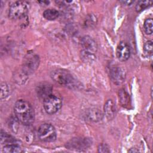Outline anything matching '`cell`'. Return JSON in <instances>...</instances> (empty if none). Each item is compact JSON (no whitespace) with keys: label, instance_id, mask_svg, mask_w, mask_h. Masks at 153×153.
Masks as SVG:
<instances>
[{"label":"cell","instance_id":"5b68a950","mask_svg":"<svg viewBox=\"0 0 153 153\" xmlns=\"http://www.w3.org/2000/svg\"><path fill=\"white\" fill-rule=\"evenodd\" d=\"M51 78L57 83L61 85H69L73 83L74 79L72 75L66 71L57 69L51 72Z\"/></svg>","mask_w":153,"mask_h":153},{"label":"cell","instance_id":"52a82bcc","mask_svg":"<svg viewBox=\"0 0 153 153\" xmlns=\"http://www.w3.org/2000/svg\"><path fill=\"white\" fill-rule=\"evenodd\" d=\"M116 54L119 60L124 62L128 60L130 56V49L128 45L124 41L120 42L117 46Z\"/></svg>","mask_w":153,"mask_h":153},{"label":"cell","instance_id":"6da1fadb","mask_svg":"<svg viewBox=\"0 0 153 153\" xmlns=\"http://www.w3.org/2000/svg\"><path fill=\"white\" fill-rule=\"evenodd\" d=\"M14 111L16 118L22 124L30 125L33 122L34 111L28 102L24 100H17L15 103Z\"/></svg>","mask_w":153,"mask_h":153},{"label":"cell","instance_id":"44dd1931","mask_svg":"<svg viewBox=\"0 0 153 153\" xmlns=\"http://www.w3.org/2000/svg\"><path fill=\"white\" fill-rule=\"evenodd\" d=\"M108 146L106 144H101L98 147V152H109Z\"/></svg>","mask_w":153,"mask_h":153},{"label":"cell","instance_id":"8fae6325","mask_svg":"<svg viewBox=\"0 0 153 153\" xmlns=\"http://www.w3.org/2000/svg\"><path fill=\"white\" fill-rule=\"evenodd\" d=\"M111 74L112 78L115 83L120 84L125 78V75L123 71L118 68H114L111 71Z\"/></svg>","mask_w":153,"mask_h":153},{"label":"cell","instance_id":"3957f363","mask_svg":"<svg viewBox=\"0 0 153 153\" xmlns=\"http://www.w3.org/2000/svg\"><path fill=\"white\" fill-rule=\"evenodd\" d=\"M38 134L39 139L44 142H53L56 139L55 128L50 124L44 123L40 126Z\"/></svg>","mask_w":153,"mask_h":153},{"label":"cell","instance_id":"d6986e66","mask_svg":"<svg viewBox=\"0 0 153 153\" xmlns=\"http://www.w3.org/2000/svg\"><path fill=\"white\" fill-rule=\"evenodd\" d=\"M120 102L123 106H127L129 103V99H128V94L126 91H121L120 94Z\"/></svg>","mask_w":153,"mask_h":153},{"label":"cell","instance_id":"7c38bea8","mask_svg":"<svg viewBox=\"0 0 153 153\" xmlns=\"http://www.w3.org/2000/svg\"><path fill=\"white\" fill-rule=\"evenodd\" d=\"M59 16V13L57 10L54 8L46 10L43 13V16L45 19L48 20H53L57 19Z\"/></svg>","mask_w":153,"mask_h":153},{"label":"cell","instance_id":"e0dca14e","mask_svg":"<svg viewBox=\"0 0 153 153\" xmlns=\"http://www.w3.org/2000/svg\"><path fill=\"white\" fill-rule=\"evenodd\" d=\"M152 24L153 20L151 18L147 19L144 22V29L146 34L151 35L152 33Z\"/></svg>","mask_w":153,"mask_h":153},{"label":"cell","instance_id":"ffe728a7","mask_svg":"<svg viewBox=\"0 0 153 153\" xmlns=\"http://www.w3.org/2000/svg\"><path fill=\"white\" fill-rule=\"evenodd\" d=\"M143 50L146 54L149 56L152 55L153 53V45H152V42L151 41H147L143 46Z\"/></svg>","mask_w":153,"mask_h":153},{"label":"cell","instance_id":"7402d4cb","mask_svg":"<svg viewBox=\"0 0 153 153\" xmlns=\"http://www.w3.org/2000/svg\"><path fill=\"white\" fill-rule=\"evenodd\" d=\"M124 4L126 5H131L134 2V1H121Z\"/></svg>","mask_w":153,"mask_h":153},{"label":"cell","instance_id":"7a4b0ae2","mask_svg":"<svg viewBox=\"0 0 153 153\" xmlns=\"http://www.w3.org/2000/svg\"><path fill=\"white\" fill-rule=\"evenodd\" d=\"M29 8V3L27 1H16L13 3L9 8V17L14 20L21 19L27 14Z\"/></svg>","mask_w":153,"mask_h":153},{"label":"cell","instance_id":"603a6c76","mask_svg":"<svg viewBox=\"0 0 153 153\" xmlns=\"http://www.w3.org/2000/svg\"><path fill=\"white\" fill-rule=\"evenodd\" d=\"M128 152H139V151L135 149V148L134 149H133V148H131V149H130L128 151Z\"/></svg>","mask_w":153,"mask_h":153},{"label":"cell","instance_id":"8992f818","mask_svg":"<svg viewBox=\"0 0 153 153\" xmlns=\"http://www.w3.org/2000/svg\"><path fill=\"white\" fill-rule=\"evenodd\" d=\"M81 46L83 49L84 57H92L97 51V46L96 42L88 36H85L82 38Z\"/></svg>","mask_w":153,"mask_h":153},{"label":"cell","instance_id":"30bf717a","mask_svg":"<svg viewBox=\"0 0 153 153\" xmlns=\"http://www.w3.org/2000/svg\"><path fill=\"white\" fill-rule=\"evenodd\" d=\"M104 111L108 119L111 120L114 117L116 109L114 103L111 100H108L105 104Z\"/></svg>","mask_w":153,"mask_h":153},{"label":"cell","instance_id":"9a60e30c","mask_svg":"<svg viewBox=\"0 0 153 153\" xmlns=\"http://www.w3.org/2000/svg\"><path fill=\"white\" fill-rule=\"evenodd\" d=\"M152 3L151 1H139L136 5V10L137 12L142 11L151 6Z\"/></svg>","mask_w":153,"mask_h":153},{"label":"cell","instance_id":"5bb4252c","mask_svg":"<svg viewBox=\"0 0 153 153\" xmlns=\"http://www.w3.org/2000/svg\"><path fill=\"white\" fill-rule=\"evenodd\" d=\"M87 116L90 120L93 121H97L102 119V114L101 112H100L98 109H93L88 111Z\"/></svg>","mask_w":153,"mask_h":153},{"label":"cell","instance_id":"9c48e42d","mask_svg":"<svg viewBox=\"0 0 153 153\" xmlns=\"http://www.w3.org/2000/svg\"><path fill=\"white\" fill-rule=\"evenodd\" d=\"M39 65V58L35 55L29 56L25 62V68L28 71H34Z\"/></svg>","mask_w":153,"mask_h":153},{"label":"cell","instance_id":"2e32d148","mask_svg":"<svg viewBox=\"0 0 153 153\" xmlns=\"http://www.w3.org/2000/svg\"><path fill=\"white\" fill-rule=\"evenodd\" d=\"M1 143H4L5 145H8V144H14L16 140L10 135H8V134H6L5 133L4 134H3L2 132H1Z\"/></svg>","mask_w":153,"mask_h":153},{"label":"cell","instance_id":"4fadbf2b","mask_svg":"<svg viewBox=\"0 0 153 153\" xmlns=\"http://www.w3.org/2000/svg\"><path fill=\"white\" fill-rule=\"evenodd\" d=\"M4 152L5 153H15L22 152V148L16 143L5 145L2 149Z\"/></svg>","mask_w":153,"mask_h":153},{"label":"cell","instance_id":"ac0fdd59","mask_svg":"<svg viewBox=\"0 0 153 153\" xmlns=\"http://www.w3.org/2000/svg\"><path fill=\"white\" fill-rule=\"evenodd\" d=\"M9 88L5 82H2L1 84V99L7 97L9 94Z\"/></svg>","mask_w":153,"mask_h":153},{"label":"cell","instance_id":"277c9868","mask_svg":"<svg viewBox=\"0 0 153 153\" xmlns=\"http://www.w3.org/2000/svg\"><path fill=\"white\" fill-rule=\"evenodd\" d=\"M62 105L60 98L53 94H51L44 99V108L48 114L56 113L60 109Z\"/></svg>","mask_w":153,"mask_h":153},{"label":"cell","instance_id":"ba28073f","mask_svg":"<svg viewBox=\"0 0 153 153\" xmlns=\"http://www.w3.org/2000/svg\"><path fill=\"white\" fill-rule=\"evenodd\" d=\"M53 88L51 84L47 82L40 83L36 87V93L38 96L43 99H45L46 97L52 94Z\"/></svg>","mask_w":153,"mask_h":153}]
</instances>
